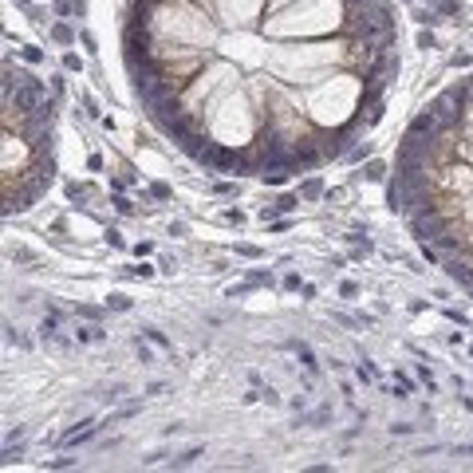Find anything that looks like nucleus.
I'll use <instances>...</instances> for the list:
<instances>
[{
    "instance_id": "nucleus-1",
    "label": "nucleus",
    "mask_w": 473,
    "mask_h": 473,
    "mask_svg": "<svg viewBox=\"0 0 473 473\" xmlns=\"http://www.w3.org/2000/svg\"><path fill=\"white\" fill-rule=\"evenodd\" d=\"M47 99V87L44 79H32V83H24L20 91H12L8 99H4V107H12V111H36V107Z\"/></svg>"
},
{
    "instance_id": "nucleus-2",
    "label": "nucleus",
    "mask_w": 473,
    "mask_h": 473,
    "mask_svg": "<svg viewBox=\"0 0 473 473\" xmlns=\"http://www.w3.org/2000/svg\"><path fill=\"white\" fill-rule=\"evenodd\" d=\"M75 339H79V343H103L107 331L99 324H95V327H75Z\"/></svg>"
},
{
    "instance_id": "nucleus-3",
    "label": "nucleus",
    "mask_w": 473,
    "mask_h": 473,
    "mask_svg": "<svg viewBox=\"0 0 473 473\" xmlns=\"http://www.w3.org/2000/svg\"><path fill=\"white\" fill-rule=\"evenodd\" d=\"M300 197H304V201H316V197H324V181H320V177H308V181L300 186Z\"/></svg>"
},
{
    "instance_id": "nucleus-4",
    "label": "nucleus",
    "mask_w": 473,
    "mask_h": 473,
    "mask_svg": "<svg viewBox=\"0 0 473 473\" xmlns=\"http://www.w3.org/2000/svg\"><path fill=\"white\" fill-rule=\"evenodd\" d=\"M292 351L300 355V363H304L308 371H320V363H316V355H311V347H308V343H292Z\"/></svg>"
},
{
    "instance_id": "nucleus-5",
    "label": "nucleus",
    "mask_w": 473,
    "mask_h": 473,
    "mask_svg": "<svg viewBox=\"0 0 473 473\" xmlns=\"http://www.w3.org/2000/svg\"><path fill=\"white\" fill-rule=\"evenodd\" d=\"M51 40H56V44H75V32L67 28V24H51Z\"/></svg>"
},
{
    "instance_id": "nucleus-6",
    "label": "nucleus",
    "mask_w": 473,
    "mask_h": 473,
    "mask_svg": "<svg viewBox=\"0 0 473 473\" xmlns=\"http://www.w3.org/2000/svg\"><path fill=\"white\" fill-rule=\"evenodd\" d=\"M363 177H367V181H383V177H386V166L383 162H367V166H363Z\"/></svg>"
},
{
    "instance_id": "nucleus-7",
    "label": "nucleus",
    "mask_w": 473,
    "mask_h": 473,
    "mask_svg": "<svg viewBox=\"0 0 473 473\" xmlns=\"http://www.w3.org/2000/svg\"><path fill=\"white\" fill-rule=\"evenodd\" d=\"M107 308H115V311H130V296L111 292V296H107Z\"/></svg>"
},
{
    "instance_id": "nucleus-8",
    "label": "nucleus",
    "mask_w": 473,
    "mask_h": 473,
    "mask_svg": "<svg viewBox=\"0 0 473 473\" xmlns=\"http://www.w3.org/2000/svg\"><path fill=\"white\" fill-rule=\"evenodd\" d=\"M371 150H375V146H371V142H363V146H351L343 158H347V162H363V158H371Z\"/></svg>"
},
{
    "instance_id": "nucleus-9",
    "label": "nucleus",
    "mask_w": 473,
    "mask_h": 473,
    "mask_svg": "<svg viewBox=\"0 0 473 473\" xmlns=\"http://www.w3.org/2000/svg\"><path fill=\"white\" fill-rule=\"evenodd\" d=\"M197 458H201V445H193V450H186V454H177V458L170 461V465H193Z\"/></svg>"
},
{
    "instance_id": "nucleus-10",
    "label": "nucleus",
    "mask_w": 473,
    "mask_h": 473,
    "mask_svg": "<svg viewBox=\"0 0 473 473\" xmlns=\"http://www.w3.org/2000/svg\"><path fill=\"white\" fill-rule=\"evenodd\" d=\"M150 197H154V201H170L174 193H170V186H166V181H154V186H150Z\"/></svg>"
},
{
    "instance_id": "nucleus-11",
    "label": "nucleus",
    "mask_w": 473,
    "mask_h": 473,
    "mask_svg": "<svg viewBox=\"0 0 473 473\" xmlns=\"http://www.w3.org/2000/svg\"><path fill=\"white\" fill-rule=\"evenodd\" d=\"M438 12H445L450 20H461V4H454V0H438Z\"/></svg>"
},
{
    "instance_id": "nucleus-12",
    "label": "nucleus",
    "mask_w": 473,
    "mask_h": 473,
    "mask_svg": "<svg viewBox=\"0 0 473 473\" xmlns=\"http://www.w3.org/2000/svg\"><path fill=\"white\" fill-rule=\"evenodd\" d=\"M296 205H300V197H296V193H284L280 201H276V213H292Z\"/></svg>"
},
{
    "instance_id": "nucleus-13",
    "label": "nucleus",
    "mask_w": 473,
    "mask_h": 473,
    "mask_svg": "<svg viewBox=\"0 0 473 473\" xmlns=\"http://www.w3.org/2000/svg\"><path fill=\"white\" fill-rule=\"evenodd\" d=\"M284 177H288V170H268V174H260V181L265 186H284Z\"/></svg>"
},
{
    "instance_id": "nucleus-14",
    "label": "nucleus",
    "mask_w": 473,
    "mask_h": 473,
    "mask_svg": "<svg viewBox=\"0 0 473 473\" xmlns=\"http://www.w3.org/2000/svg\"><path fill=\"white\" fill-rule=\"evenodd\" d=\"M414 20H418V24H438L442 16L434 12V8H418V12H414Z\"/></svg>"
},
{
    "instance_id": "nucleus-15",
    "label": "nucleus",
    "mask_w": 473,
    "mask_h": 473,
    "mask_svg": "<svg viewBox=\"0 0 473 473\" xmlns=\"http://www.w3.org/2000/svg\"><path fill=\"white\" fill-rule=\"evenodd\" d=\"M67 197H71V201H87V186H75V181H67Z\"/></svg>"
},
{
    "instance_id": "nucleus-16",
    "label": "nucleus",
    "mask_w": 473,
    "mask_h": 473,
    "mask_svg": "<svg viewBox=\"0 0 473 473\" xmlns=\"http://www.w3.org/2000/svg\"><path fill=\"white\" fill-rule=\"evenodd\" d=\"M142 331H146V339H150V343H158V347H170V339H166L158 327H142Z\"/></svg>"
},
{
    "instance_id": "nucleus-17",
    "label": "nucleus",
    "mask_w": 473,
    "mask_h": 473,
    "mask_svg": "<svg viewBox=\"0 0 473 473\" xmlns=\"http://www.w3.org/2000/svg\"><path fill=\"white\" fill-rule=\"evenodd\" d=\"M4 339H8V343H16V347H28V339H24V335H20L16 327H4Z\"/></svg>"
},
{
    "instance_id": "nucleus-18",
    "label": "nucleus",
    "mask_w": 473,
    "mask_h": 473,
    "mask_svg": "<svg viewBox=\"0 0 473 473\" xmlns=\"http://www.w3.org/2000/svg\"><path fill=\"white\" fill-rule=\"evenodd\" d=\"M284 288H288V292H304V280H300L296 272H288V276H284Z\"/></svg>"
},
{
    "instance_id": "nucleus-19",
    "label": "nucleus",
    "mask_w": 473,
    "mask_h": 473,
    "mask_svg": "<svg viewBox=\"0 0 473 473\" xmlns=\"http://www.w3.org/2000/svg\"><path fill=\"white\" fill-rule=\"evenodd\" d=\"M134 351H138V359H142V363H154V351H150L142 339H134Z\"/></svg>"
},
{
    "instance_id": "nucleus-20",
    "label": "nucleus",
    "mask_w": 473,
    "mask_h": 473,
    "mask_svg": "<svg viewBox=\"0 0 473 473\" xmlns=\"http://www.w3.org/2000/svg\"><path fill=\"white\" fill-rule=\"evenodd\" d=\"M20 56L28 59V63H40V59H44V51H40V47H20Z\"/></svg>"
},
{
    "instance_id": "nucleus-21",
    "label": "nucleus",
    "mask_w": 473,
    "mask_h": 473,
    "mask_svg": "<svg viewBox=\"0 0 473 473\" xmlns=\"http://www.w3.org/2000/svg\"><path fill=\"white\" fill-rule=\"evenodd\" d=\"M111 205H115L118 213H122V217H130V213H134V205H130V201H126V197H115V201H111Z\"/></svg>"
},
{
    "instance_id": "nucleus-22",
    "label": "nucleus",
    "mask_w": 473,
    "mask_h": 473,
    "mask_svg": "<svg viewBox=\"0 0 473 473\" xmlns=\"http://www.w3.org/2000/svg\"><path fill=\"white\" fill-rule=\"evenodd\" d=\"M249 284L260 288V284H272V276H268V272H249Z\"/></svg>"
},
{
    "instance_id": "nucleus-23",
    "label": "nucleus",
    "mask_w": 473,
    "mask_h": 473,
    "mask_svg": "<svg viewBox=\"0 0 473 473\" xmlns=\"http://www.w3.org/2000/svg\"><path fill=\"white\" fill-rule=\"evenodd\" d=\"M339 292L347 296V300H355V296H359V284H355V280H343V284H339Z\"/></svg>"
},
{
    "instance_id": "nucleus-24",
    "label": "nucleus",
    "mask_w": 473,
    "mask_h": 473,
    "mask_svg": "<svg viewBox=\"0 0 473 473\" xmlns=\"http://www.w3.org/2000/svg\"><path fill=\"white\" fill-rule=\"evenodd\" d=\"M126 272H130V276H142V280L154 276V268H150V265H134V268H126Z\"/></svg>"
},
{
    "instance_id": "nucleus-25",
    "label": "nucleus",
    "mask_w": 473,
    "mask_h": 473,
    "mask_svg": "<svg viewBox=\"0 0 473 473\" xmlns=\"http://www.w3.org/2000/svg\"><path fill=\"white\" fill-rule=\"evenodd\" d=\"M63 67H67V71H79L83 63H79V56H71V51H67V56H63Z\"/></svg>"
},
{
    "instance_id": "nucleus-26",
    "label": "nucleus",
    "mask_w": 473,
    "mask_h": 473,
    "mask_svg": "<svg viewBox=\"0 0 473 473\" xmlns=\"http://www.w3.org/2000/svg\"><path fill=\"white\" fill-rule=\"evenodd\" d=\"M12 260H20V265H32V260H36V256H32L28 249H16V252H12Z\"/></svg>"
},
{
    "instance_id": "nucleus-27",
    "label": "nucleus",
    "mask_w": 473,
    "mask_h": 473,
    "mask_svg": "<svg viewBox=\"0 0 473 473\" xmlns=\"http://www.w3.org/2000/svg\"><path fill=\"white\" fill-rule=\"evenodd\" d=\"M103 236H107V245H111V249H122V236H118V233H115V229H107V233H103Z\"/></svg>"
},
{
    "instance_id": "nucleus-28",
    "label": "nucleus",
    "mask_w": 473,
    "mask_h": 473,
    "mask_svg": "<svg viewBox=\"0 0 473 473\" xmlns=\"http://www.w3.org/2000/svg\"><path fill=\"white\" fill-rule=\"evenodd\" d=\"M47 465H51V469H71L75 458H56V461H47Z\"/></svg>"
},
{
    "instance_id": "nucleus-29",
    "label": "nucleus",
    "mask_w": 473,
    "mask_h": 473,
    "mask_svg": "<svg viewBox=\"0 0 473 473\" xmlns=\"http://www.w3.org/2000/svg\"><path fill=\"white\" fill-rule=\"evenodd\" d=\"M260 399H265L268 406H276V402H280V395H276V390H272V386H268V390H260Z\"/></svg>"
},
{
    "instance_id": "nucleus-30",
    "label": "nucleus",
    "mask_w": 473,
    "mask_h": 473,
    "mask_svg": "<svg viewBox=\"0 0 473 473\" xmlns=\"http://www.w3.org/2000/svg\"><path fill=\"white\" fill-rule=\"evenodd\" d=\"M390 434H414V426H410V422H395V426H390Z\"/></svg>"
},
{
    "instance_id": "nucleus-31",
    "label": "nucleus",
    "mask_w": 473,
    "mask_h": 473,
    "mask_svg": "<svg viewBox=\"0 0 473 473\" xmlns=\"http://www.w3.org/2000/svg\"><path fill=\"white\" fill-rule=\"evenodd\" d=\"M225 221H233V225H241V221H245V213H241V209H229V213H225Z\"/></svg>"
},
{
    "instance_id": "nucleus-32",
    "label": "nucleus",
    "mask_w": 473,
    "mask_h": 473,
    "mask_svg": "<svg viewBox=\"0 0 473 473\" xmlns=\"http://www.w3.org/2000/svg\"><path fill=\"white\" fill-rule=\"evenodd\" d=\"M418 47H434V36L430 32H418Z\"/></svg>"
}]
</instances>
